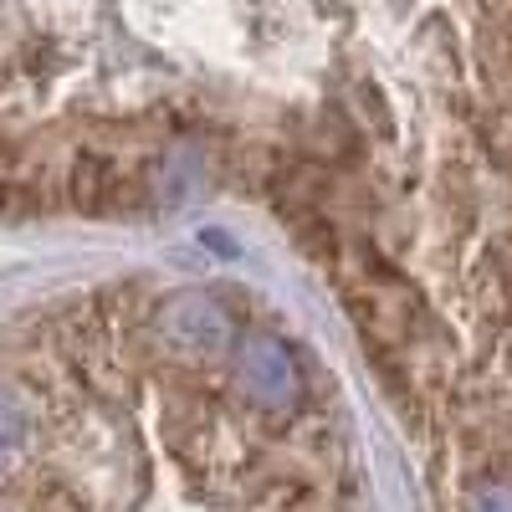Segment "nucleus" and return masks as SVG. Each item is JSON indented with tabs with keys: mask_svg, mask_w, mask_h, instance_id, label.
<instances>
[{
	"mask_svg": "<svg viewBox=\"0 0 512 512\" xmlns=\"http://www.w3.org/2000/svg\"><path fill=\"white\" fill-rule=\"evenodd\" d=\"M21 441V415H16V400L0 395V456H11Z\"/></svg>",
	"mask_w": 512,
	"mask_h": 512,
	"instance_id": "f257e3e1",
	"label": "nucleus"
}]
</instances>
